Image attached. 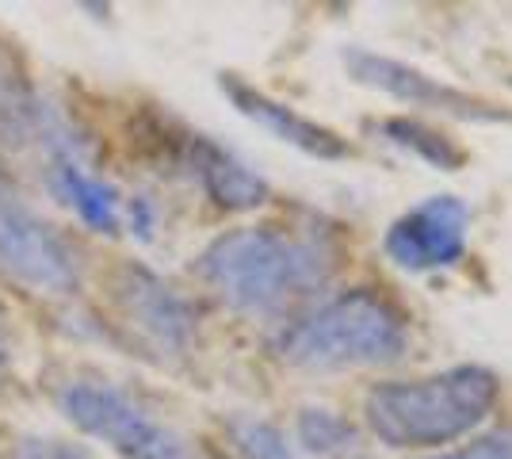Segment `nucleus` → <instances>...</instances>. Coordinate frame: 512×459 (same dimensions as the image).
I'll use <instances>...</instances> for the list:
<instances>
[{
  "instance_id": "nucleus-14",
  "label": "nucleus",
  "mask_w": 512,
  "mask_h": 459,
  "mask_svg": "<svg viewBox=\"0 0 512 459\" xmlns=\"http://www.w3.org/2000/svg\"><path fill=\"white\" fill-rule=\"evenodd\" d=\"M226 433H230V444L237 448L241 459H299L295 444L287 440V433L276 421L237 414L226 421Z\"/></svg>"
},
{
  "instance_id": "nucleus-9",
  "label": "nucleus",
  "mask_w": 512,
  "mask_h": 459,
  "mask_svg": "<svg viewBox=\"0 0 512 459\" xmlns=\"http://www.w3.org/2000/svg\"><path fill=\"white\" fill-rule=\"evenodd\" d=\"M218 88L226 92V100L234 104L245 119H253L256 127H264L268 134H276L279 142L295 146L306 157H318V161H341V157H352V146L348 138L325 127L318 119H306L302 111H295L291 104H283L276 96L260 92L249 81H241L237 73H222L218 77Z\"/></svg>"
},
{
  "instance_id": "nucleus-18",
  "label": "nucleus",
  "mask_w": 512,
  "mask_h": 459,
  "mask_svg": "<svg viewBox=\"0 0 512 459\" xmlns=\"http://www.w3.org/2000/svg\"><path fill=\"white\" fill-rule=\"evenodd\" d=\"M8 360H12V329H8V314L0 310V379L8 372Z\"/></svg>"
},
{
  "instance_id": "nucleus-15",
  "label": "nucleus",
  "mask_w": 512,
  "mask_h": 459,
  "mask_svg": "<svg viewBox=\"0 0 512 459\" xmlns=\"http://www.w3.org/2000/svg\"><path fill=\"white\" fill-rule=\"evenodd\" d=\"M12 459H92V452L65 437H23Z\"/></svg>"
},
{
  "instance_id": "nucleus-19",
  "label": "nucleus",
  "mask_w": 512,
  "mask_h": 459,
  "mask_svg": "<svg viewBox=\"0 0 512 459\" xmlns=\"http://www.w3.org/2000/svg\"><path fill=\"white\" fill-rule=\"evenodd\" d=\"M214 459H222V456H214Z\"/></svg>"
},
{
  "instance_id": "nucleus-1",
  "label": "nucleus",
  "mask_w": 512,
  "mask_h": 459,
  "mask_svg": "<svg viewBox=\"0 0 512 459\" xmlns=\"http://www.w3.org/2000/svg\"><path fill=\"white\" fill-rule=\"evenodd\" d=\"M341 249L329 234L279 226L226 230L199 253L195 272L241 318H283L333 280Z\"/></svg>"
},
{
  "instance_id": "nucleus-12",
  "label": "nucleus",
  "mask_w": 512,
  "mask_h": 459,
  "mask_svg": "<svg viewBox=\"0 0 512 459\" xmlns=\"http://www.w3.org/2000/svg\"><path fill=\"white\" fill-rule=\"evenodd\" d=\"M379 131H383L386 142H394V146H402V150L417 153L421 161L436 165L440 173H459V169L467 165V150H463L451 134L436 131V127H428V123H421V119L394 115V119H383V123H379Z\"/></svg>"
},
{
  "instance_id": "nucleus-11",
  "label": "nucleus",
  "mask_w": 512,
  "mask_h": 459,
  "mask_svg": "<svg viewBox=\"0 0 512 459\" xmlns=\"http://www.w3.org/2000/svg\"><path fill=\"white\" fill-rule=\"evenodd\" d=\"M180 161L199 180L207 199L222 211H256L272 199V184L253 165H245L234 150L218 146L207 134H188L180 146Z\"/></svg>"
},
{
  "instance_id": "nucleus-3",
  "label": "nucleus",
  "mask_w": 512,
  "mask_h": 459,
  "mask_svg": "<svg viewBox=\"0 0 512 459\" xmlns=\"http://www.w3.org/2000/svg\"><path fill=\"white\" fill-rule=\"evenodd\" d=\"M501 383L490 368L459 364L448 372L375 383L363 398V421L371 437L394 452L444 448L474 433L493 414Z\"/></svg>"
},
{
  "instance_id": "nucleus-8",
  "label": "nucleus",
  "mask_w": 512,
  "mask_h": 459,
  "mask_svg": "<svg viewBox=\"0 0 512 459\" xmlns=\"http://www.w3.org/2000/svg\"><path fill=\"white\" fill-rule=\"evenodd\" d=\"M470 207L459 196H428L390 222L383 238L386 257L406 272H436L463 261Z\"/></svg>"
},
{
  "instance_id": "nucleus-2",
  "label": "nucleus",
  "mask_w": 512,
  "mask_h": 459,
  "mask_svg": "<svg viewBox=\"0 0 512 459\" xmlns=\"http://www.w3.org/2000/svg\"><path fill=\"white\" fill-rule=\"evenodd\" d=\"M409 349L406 310L383 291L352 287L318 303L272 337V356L299 372L383 368Z\"/></svg>"
},
{
  "instance_id": "nucleus-4",
  "label": "nucleus",
  "mask_w": 512,
  "mask_h": 459,
  "mask_svg": "<svg viewBox=\"0 0 512 459\" xmlns=\"http://www.w3.org/2000/svg\"><path fill=\"white\" fill-rule=\"evenodd\" d=\"M58 406L85 437L107 444L123 459H199L172 425L146 410L138 398L104 379H73Z\"/></svg>"
},
{
  "instance_id": "nucleus-6",
  "label": "nucleus",
  "mask_w": 512,
  "mask_h": 459,
  "mask_svg": "<svg viewBox=\"0 0 512 459\" xmlns=\"http://www.w3.org/2000/svg\"><path fill=\"white\" fill-rule=\"evenodd\" d=\"M341 62L356 85L394 96L409 108L440 111V115L467 119V123H512V108H501V104L482 100V96H470L463 88H451L440 77H428L425 69L398 62V58H386V54H375L367 46L341 50Z\"/></svg>"
},
{
  "instance_id": "nucleus-13",
  "label": "nucleus",
  "mask_w": 512,
  "mask_h": 459,
  "mask_svg": "<svg viewBox=\"0 0 512 459\" xmlns=\"http://www.w3.org/2000/svg\"><path fill=\"white\" fill-rule=\"evenodd\" d=\"M295 437H299V448L306 456L318 459H337L356 452L360 444V433L352 421H344L337 410H325V406H306L295 421Z\"/></svg>"
},
{
  "instance_id": "nucleus-10",
  "label": "nucleus",
  "mask_w": 512,
  "mask_h": 459,
  "mask_svg": "<svg viewBox=\"0 0 512 459\" xmlns=\"http://www.w3.org/2000/svg\"><path fill=\"white\" fill-rule=\"evenodd\" d=\"M43 165L50 196L65 203L92 234H104V238L119 234V226H123V199H119V192L107 184L104 176H96L85 165V146L46 150Z\"/></svg>"
},
{
  "instance_id": "nucleus-17",
  "label": "nucleus",
  "mask_w": 512,
  "mask_h": 459,
  "mask_svg": "<svg viewBox=\"0 0 512 459\" xmlns=\"http://www.w3.org/2000/svg\"><path fill=\"white\" fill-rule=\"evenodd\" d=\"M127 219H130V230L138 234L142 241L153 238V230H157V211H153V203L146 196H134L127 203Z\"/></svg>"
},
{
  "instance_id": "nucleus-16",
  "label": "nucleus",
  "mask_w": 512,
  "mask_h": 459,
  "mask_svg": "<svg viewBox=\"0 0 512 459\" xmlns=\"http://www.w3.org/2000/svg\"><path fill=\"white\" fill-rule=\"evenodd\" d=\"M432 459H512V429H493L486 437L470 440L455 452H444V456Z\"/></svg>"
},
{
  "instance_id": "nucleus-5",
  "label": "nucleus",
  "mask_w": 512,
  "mask_h": 459,
  "mask_svg": "<svg viewBox=\"0 0 512 459\" xmlns=\"http://www.w3.org/2000/svg\"><path fill=\"white\" fill-rule=\"evenodd\" d=\"M0 272L27 291L73 295L81 287V264L69 241L16 192L0 173Z\"/></svg>"
},
{
  "instance_id": "nucleus-7",
  "label": "nucleus",
  "mask_w": 512,
  "mask_h": 459,
  "mask_svg": "<svg viewBox=\"0 0 512 459\" xmlns=\"http://www.w3.org/2000/svg\"><path fill=\"white\" fill-rule=\"evenodd\" d=\"M111 303L142 333V341L165 356H184L195 341V306L138 261L119 264L107 280Z\"/></svg>"
}]
</instances>
